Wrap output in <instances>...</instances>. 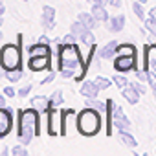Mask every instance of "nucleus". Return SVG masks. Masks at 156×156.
Segmentation results:
<instances>
[{
    "label": "nucleus",
    "instance_id": "obj_1",
    "mask_svg": "<svg viewBox=\"0 0 156 156\" xmlns=\"http://www.w3.org/2000/svg\"><path fill=\"white\" fill-rule=\"evenodd\" d=\"M41 134V127H39V110L33 108H26L19 112V140L20 143L28 145L31 143L33 136Z\"/></svg>",
    "mask_w": 156,
    "mask_h": 156
},
{
    "label": "nucleus",
    "instance_id": "obj_2",
    "mask_svg": "<svg viewBox=\"0 0 156 156\" xmlns=\"http://www.w3.org/2000/svg\"><path fill=\"white\" fill-rule=\"evenodd\" d=\"M101 112L87 107V110H83L79 116H77V130H79L83 136H96L101 130Z\"/></svg>",
    "mask_w": 156,
    "mask_h": 156
},
{
    "label": "nucleus",
    "instance_id": "obj_3",
    "mask_svg": "<svg viewBox=\"0 0 156 156\" xmlns=\"http://www.w3.org/2000/svg\"><path fill=\"white\" fill-rule=\"evenodd\" d=\"M59 51V68H79L83 59H81V53H79V48L77 44H59L57 48Z\"/></svg>",
    "mask_w": 156,
    "mask_h": 156
},
{
    "label": "nucleus",
    "instance_id": "obj_4",
    "mask_svg": "<svg viewBox=\"0 0 156 156\" xmlns=\"http://www.w3.org/2000/svg\"><path fill=\"white\" fill-rule=\"evenodd\" d=\"M22 64V51L19 44H6L0 50V66L4 68V72L8 70H17Z\"/></svg>",
    "mask_w": 156,
    "mask_h": 156
},
{
    "label": "nucleus",
    "instance_id": "obj_5",
    "mask_svg": "<svg viewBox=\"0 0 156 156\" xmlns=\"http://www.w3.org/2000/svg\"><path fill=\"white\" fill-rule=\"evenodd\" d=\"M62 127V110H55L53 107L48 108V132L51 136H57L61 134V129Z\"/></svg>",
    "mask_w": 156,
    "mask_h": 156
},
{
    "label": "nucleus",
    "instance_id": "obj_6",
    "mask_svg": "<svg viewBox=\"0 0 156 156\" xmlns=\"http://www.w3.org/2000/svg\"><path fill=\"white\" fill-rule=\"evenodd\" d=\"M11 127H13V112H11V108L0 107V138L8 136Z\"/></svg>",
    "mask_w": 156,
    "mask_h": 156
},
{
    "label": "nucleus",
    "instance_id": "obj_7",
    "mask_svg": "<svg viewBox=\"0 0 156 156\" xmlns=\"http://www.w3.org/2000/svg\"><path fill=\"white\" fill-rule=\"evenodd\" d=\"M136 66V55H116L114 68L118 72H130Z\"/></svg>",
    "mask_w": 156,
    "mask_h": 156
},
{
    "label": "nucleus",
    "instance_id": "obj_8",
    "mask_svg": "<svg viewBox=\"0 0 156 156\" xmlns=\"http://www.w3.org/2000/svg\"><path fill=\"white\" fill-rule=\"evenodd\" d=\"M112 125L118 127L119 130H129V129H130V121H129L127 116L123 114V108L114 107V112H112Z\"/></svg>",
    "mask_w": 156,
    "mask_h": 156
},
{
    "label": "nucleus",
    "instance_id": "obj_9",
    "mask_svg": "<svg viewBox=\"0 0 156 156\" xmlns=\"http://www.w3.org/2000/svg\"><path fill=\"white\" fill-rule=\"evenodd\" d=\"M28 66H30L33 72L46 70V68L50 66V55H33V57H30Z\"/></svg>",
    "mask_w": 156,
    "mask_h": 156
},
{
    "label": "nucleus",
    "instance_id": "obj_10",
    "mask_svg": "<svg viewBox=\"0 0 156 156\" xmlns=\"http://www.w3.org/2000/svg\"><path fill=\"white\" fill-rule=\"evenodd\" d=\"M42 26L46 30H53V26H55V9L51 6L42 8Z\"/></svg>",
    "mask_w": 156,
    "mask_h": 156
},
{
    "label": "nucleus",
    "instance_id": "obj_11",
    "mask_svg": "<svg viewBox=\"0 0 156 156\" xmlns=\"http://www.w3.org/2000/svg\"><path fill=\"white\" fill-rule=\"evenodd\" d=\"M145 68L156 72V44L145 48Z\"/></svg>",
    "mask_w": 156,
    "mask_h": 156
},
{
    "label": "nucleus",
    "instance_id": "obj_12",
    "mask_svg": "<svg viewBox=\"0 0 156 156\" xmlns=\"http://www.w3.org/2000/svg\"><path fill=\"white\" fill-rule=\"evenodd\" d=\"M123 26H125V17H123V15H118V17H112V19L107 20V28H108V31H112V33L121 31Z\"/></svg>",
    "mask_w": 156,
    "mask_h": 156
},
{
    "label": "nucleus",
    "instance_id": "obj_13",
    "mask_svg": "<svg viewBox=\"0 0 156 156\" xmlns=\"http://www.w3.org/2000/svg\"><path fill=\"white\" fill-rule=\"evenodd\" d=\"M121 92H123V98H125L130 105H136V103L140 101V96H141V94H140L132 85H127L125 88H121Z\"/></svg>",
    "mask_w": 156,
    "mask_h": 156
},
{
    "label": "nucleus",
    "instance_id": "obj_14",
    "mask_svg": "<svg viewBox=\"0 0 156 156\" xmlns=\"http://www.w3.org/2000/svg\"><path fill=\"white\" fill-rule=\"evenodd\" d=\"M118 46H119V44H118L116 41H110L107 46H103V48L99 50V57H101V59H112V57L118 53Z\"/></svg>",
    "mask_w": 156,
    "mask_h": 156
},
{
    "label": "nucleus",
    "instance_id": "obj_15",
    "mask_svg": "<svg viewBox=\"0 0 156 156\" xmlns=\"http://www.w3.org/2000/svg\"><path fill=\"white\" fill-rule=\"evenodd\" d=\"M98 92H99V87L94 83V79H92V81H85L83 87H81V94H83L85 98H96Z\"/></svg>",
    "mask_w": 156,
    "mask_h": 156
},
{
    "label": "nucleus",
    "instance_id": "obj_16",
    "mask_svg": "<svg viewBox=\"0 0 156 156\" xmlns=\"http://www.w3.org/2000/svg\"><path fill=\"white\" fill-rule=\"evenodd\" d=\"M92 15H94L98 20H101V22H107V20H108V13H107V9L103 8V4H94V6H92Z\"/></svg>",
    "mask_w": 156,
    "mask_h": 156
},
{
    "label": "nucleus",
    "instance_id": "obj_17",
    "mask_svg": "<svg viewBox=\"0 0 156 156\" xmlns=\"http://www.w3.org/2000/svg\"><path fill=\"white\" fill-rule=\"evenodd\" d=\"M33 55H50V46L48 44H42V42L33 44L30 48V57H33Z\"/></svg>",
    "mask_w": 156,
    "mask_h": 156
},
{
    "label": "nucleus",
    "instance_id": "obj_18",
    "mask_svg": "<svg viewBox=\"0 0 156 156\" xmlns=\"http://www.w3.org/2000/svg\"><path fill=\"white\" fill-rule=\"evenodd\" d=\"M79 20H81L88 30H92L94 26H98V19H96L92 13H79Z\"/></svg>",
    "mask_w": 156,
    "mask_h": 156
},
{
    "label": "nucleus",
    "instance_id": "obj_19",
    "mask_svg": "<svg viewBox=\"0 0 156 156\" xmlns=\"http://www.w3.org/2000/svg\"><path fill=\"white\" fill-rule=\"evenodd\" d=\"M31 105L37 108V110H48L51 105H50V99H46V98H41V96H37V98H33L31 99Z\"/></svg>",
    "mask_w": 156,
    "mask_h": 156
},
{
    "label": "nucleus",
    "instance_id": "obj_20",
    "mask_svg": "<svg viewBox=\"0 0 156 156\" xmlns=\"http://www.w3.org/2000/svg\"><path fill=\"white\" fill-rule=\"evenodd\" d=\"M22 75H24V72H22V66H20V68H17V70H8V72H6L8 81H11V83H15V81H20V79H22Z\"/></svg>",
    "mask_w": 156,
    "mask_h": 156
},
{
    "label": "nucleus",
    "instance_id": "obj_21",
    "mask_svg": "<svg viewBox=\"0 0 156 156\" xmlns=\"http://www.w3.org/2000/svg\"><path fill=\"white\" fill-rule=\"evenodd\" d=\"M87 107H92V108H96V110H99V112H107V103H103V101H98L96 98H88V103H87Z\"/></svg>",
    "mask_w": 156,
    "mask_h": 156
},
{
    "label": "nucleus",
    "instance_id": "obj_22",
    "mask_svg": "<svg viewBox=\"0 0 156 156\" xmlns=\"http://www.w3.org/2000/svg\"><path fill=\"white\" fill-rule=\"evenodd\" d=\"M119 140H121V143H125L127 147H136V140H134L127 130H119Z\"/></svg>",
    "mask_w": 156,
    "mask_h": 156
},
{
    "label": "nucleus",
    "instance_id": "obj_23",
    "mask_svg": "<svg viewBox=\"0 0 156 156\" xmlns=\"http://www.w3.org/2000/svg\"><path fill=\"white\" fill-rule=\"evenodd\" d=\"M116 55H136V48L132 44H121V46H118Z\"/></svg>",
    "mask_w": 156,
    "mask_h": 156
},
{
    "label": "nucleus",
    "instance_id": "obj_24",
    "mask_svg": "<svg viewBox=\"0 0 156 156\" xmlns=\"http://www.w3.org/2000/svg\"><path fill=\"white\" fill-rule=\"evenodd\" d=\"M85 31H88V28H87V26H85L81 20H79V22H73V24H72V33H73V35L81 37Z\"/></svg>",
    "mask_w": 156,
    "mask_h": 156
},
{
    "label": "nucleus",
    "instance_id": "obj_25",
    "mask_svg": "<svg viewBox=\"0 0 156 156\" xmlns=\"http://www.w3.org/2000/svg\"><path fill=\"white\" fill-rule=\"evenodd\" d=\"M94 83L99 87V90H107L108 87H110V79H107V77H101V75H98V77H94Z\"/></svg>",
    "mask_w": 156,
    "mask_h": 156
},
{
    "label": "nucleus",
    "instance_id": "obj_26",
    "mask_svg": "<svg viewBox=\"0 0 156 156\" xmlns=\"http://www.w3.org/2000/svg\"><path fill=\"white\" fill-rule=\"evenodd\" d=\"M112 81H114V83H116V85H118L119 88H125V87L129 85V79H127V77H125V75H121V72L114 75V79H112Z\"/></svg>",
    "mask_w": 156,
    "mask_h": 156
},
{
    "label": "nucleus",
    "instance_id": "obj_27",
    "mask_svg": "<svg viewBox=\"0 0 156 156\" xmlns=\"http://www.w3.org/2000/svg\"><path fill=\"white\" fill-rule=\"evenodd\" d=\"M61 103H62V92L57 90V92L51 94V98H50V105H51V107H59Z\"/></svg>",
    "mask_w": 156,
    "mask_h": 156
},
{
    "label": "nucleus",
    "instance_id": "obj_28",
    "mask_svg": "<svg viewBox=\"0 0 156 156\" xmlns=\"http://www.w3.org/2000/svg\"><path fill=\"white\" fill-rule=\"evenodd\" d=\"M132 9H134L136 17H138L140 20H143V19H145V11H143V8H141V2H138V0H136V2L132 4Z\"/></svg>",
    "mask_w": 156,
    "mask_h": 156
},
{
    "label": "nucleus",
    "instance_id": "obj_29",
    "mask_svg": "<svg viewBox=\"0 0 156 156\" xmlns=\"http://www.w3.org/2000/svg\"><path fill=\"white\" fill-rule=\"evenodd\" d=\"M81 41L87 44V46H94V42H96V39H94V35H92V31L88 30V31H85L83 35H81Z\"/></svg>",
    "mask_w": 156,
    "mask_h": 156
},
{
    "label": "nucleus",
    "instance_id": "obj_30",
    "mask_svg": "<svg viewBox=\"0 0 156 156\" xmlns=\"http://www.w3.org/2000/svg\"><path fill=\"white\" fill-rule=\"evenodd\" d=\"M11 152H13L15 156H26V154H28V151H26V145H24V143H22V145L13 147V149H11Z\"/></svg>",
    "mask_w": 156,
    "mask_h": 156
},
{
    "label": "nucleus",
    "instance_id": "obj_31",
    "mask_svg": "<svg viewBox=\"0 0 156 156\" xmlns=\"http://www.w3.org/2000/svg\"><path fill=\"white\" fill-rule=\"evenodd\" d=\"M145 28L156 37V20H154V19H147V20H145Z\"/></svg>",
    "mask_w": 156,
    "mask_h": 156
},
{
    "label": "nucleus",
    "instance_id": "obj_32",
    "mask_svg": "<svg viewBox=\"0 0 156 156\" xmlns=\"http://www.w3.org/2000/svg\"><path fill=\"white\" fill-rule=\"evenodd\" d=\"M136 77H138L140 81H149V70H138Z\"/></svg>",
    "mask_w": 156,
    "mask_h": 156
},
{
    "label": "nucleus",
    "instance_id": "obj_33",
    "mask_svg": "<svg viewBox=\"0 0 156 156\" xmlns=\"http://www.w3.org/2000/svg\"><path fill=\"white\" fill-rule=\"evenodd\" d=\"M73 72H75L73 68H62L61 70V75L64 77V79H68V77H73Z\"/></svg>",
    "mask_w": 156,
    "mask_h": 156
},
{
    "label": "nucleus",
    "instance_id": "obj_34",
    "mask_svg": "<svg viewBox=\"0 0 156 156\" xmlns=\"http://www.w3.org/2000/svg\"><path fill=\"white\" fill-rule=\"evenodd\" d=\"M30 92H31V85H24V87H22V88L17 92V94H19L20 98H24V96H28Z\"/></svg>",
    "mask_w": 156,
    "mask_h": 156
},
{
    "label": "nucleus",
    "instance_id": "obj_35",
    "mask_svg": "<svg viewBox=\"0 0 156 156\" xmlns=\"http://www.w3.org/2000/svg\"><path fill=\"white\" fill-rule=\"evenodd\" d=\"M149 85L152 88H156V72H152V70H149Z\"/></svg>",
    "mask_w": 156,
    "mask_h": 156
},
{
    "label": "nucleus",
    "instance_id": "obj_36",
    "mask_svg": "<svg viewBox=\"0 0 156 156\" xmlns=\"http://www.w3.org/2000/svg\"><path fill=\"white\" fill-rule=\"evenodd\" d=\"M62 42H64V44H73V33H70V35H64Z\"/></svg>",
    "mask_w": 156,
    "mask_h": 156
},
{
    "label": "nucleus",
    "instance_id": "obj_37",
    "mask_svg": "<svg viewBox=\"0 0 156 156\" xmlns=\"http://www.w3.org/2000/svg\"><path fill=\"white\" fill-rule=\"evenodd\" d=\"M132 87H134V88H136L140 94H145V87H143L141 83H132Z\"/></svg>",
    "mask_w": 156,
    "mask_h": 156
},
{
    "label": "nucleus",
    "instance_id": "obj_38",
    "mask_svg": "<svg viewBox=\"0 0 156 156\" xmlns=\"http://www.w3.org/2000/svg\"><path fill=\"white\" fill-rule=\"evenodd\" d=\"M53 79H55V72H50V73H48V77H46V79L42 81V85H46V83H51Z\"/></svg>",
    "mask_w": 156,
    "mask_h": 156
},
{
    "label": "nucleus",
    "instance_id": "obj_39",
    "mask_svg": "<svg viewBox=\"0 0 156 156\" xmlns=\"http://www.w3.org/2000/svg\"><path fill=\"white\" fill-rule=\"evenodd\" d=\"M4 94H6L8 98H13V96H15V90H13L11 87H6V88H4Z\"/></svg>",
    "mask_w": 156,
    "mask_h": 156
},
{
    "label": "nucleus",
    "instance_id": "obj_40",
    "mask_svg": "<svg viewBox=\"0 0 156 156\" xmlns=\"http://www.w3.org/2000/svg\"><path fill=\"white\" fill-rule=\"evenodd\" d=\"M108 4H110L112 8H119V6H121V0H108Z\"/></svg>",
    "mask_w": 156,
    "mask_h": 156
},
{
    "label": "nucleus",
    "instance_id": "obj_41",
    "mask_svg": "<svg viewBox=\"0 0 156 156\" xmlns=\"http://www.w3.org/2000/svg\"><path fill=\"white\" fill-rule=\"evenodd\" d=\"M149 15H151V19H154V20H156V8H152V9L149 11Z\"/></svg>",
    "mask_w": 156,
    "mask_h": 156
},
{
    "label": "nucleus",
    "instance_id": "obj_42",
    "mask_svg": "<svg viewBox=\"0 0 156 156\" xmlns=\"http://www.w3.org/2000/svg\"><path fill=\"white\" fill-rule=\"evenodd\" d=\"M0 107H6V98L0 96Z\"/></svg>",
    "mask_w": 156,
    "mask_h": 156
},
{
    "label": "nucleus",
    "instance_id": "obj_43",
    "mask_svg": "<svg viewBox=\"0 0 156 156\" xmlns=\"http://www.w3.org/2000/svg\"><path fill=\"white\" fill-rule=\"evenodd\" d=\"M4 9H6V8H4V4H2V0H0V15H4Z\"/></svg>",
    "mask_w": 156,
    "mask_h": 156
},
{
    "label": "nucleus",
    "instance_id": "obj_44",
    "mask_svg": "<svg viewBox=\"0 0 156 156\" xmlns=\"http://www.w3.org/2000/svg\"><path fill=\"white\" fill-rule=\"evenodd\" d=\"M2 22H4V20H2V15H0V26H2Z\"/></svg>",
    "mask_w": 156,
    "mask_h": 156
},
{
    "label": "nucleus",
    "instance_id": "obj_45",
    "mask_svg": "<svg viewBox=\"0 0 156 156\" xmlns=\"http://www.w3.org/2000/svg\"><path fill=\"white\" fill-rule=\"evenodd\" d=\"M138 2H141V4H145V2H147V0H138Z\"/></svg>",
    "mask_w": 156,
    "mask_h": 156
},
{
    "label": "nucleus",
    "instance_id": "obj_46",
    "mask_svg": "<svg viewBox=\"0 0 156 156\" xmlns=\"http://www.w3.org/2000/svg\"><path fill=\"white\" fill-rule=\"evenodd\" d=\"M152 90H154V96H156V88H152Z\"/></svg>",
    "mask_w": 156,
    "mask_h": 156
},
{
    "label": "nucleus",
    "instance_id": "obj_47",
    "mask_svg": "<svg viewBox=\"0 0 156 156\" xmlns=\"http://www.w3.org/2000/svg\"><path fill=\"white\" fill-rule=\"evenodd\" d=\"M0 41H2V33H0Z\"/></svg>",
    "mask_w": 156,
    "mask_h": 156
},
{
    "label": "nucleus",
    "instance_id": "obj_48",
    "mask_svg": "<svg viewBox=\"0 0 156 156\" xmlns=\"http://www.w3.org/2000/svg\"><path fill=\"white\" fill-rule=\"evenodd\" d=\"M22 2H26V0H22Z\"/></svg>",
    "mask_w": 156,
    "mask_h": 156
}]
</instances>
